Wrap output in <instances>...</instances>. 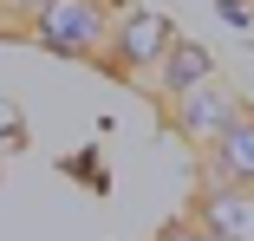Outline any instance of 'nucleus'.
<instances>
[{
    "label": "nucleus",
    "instance_id": "1",
    "mask_svg": "<svg viewBox=\"0 0 254 241\" xmlns=\"http://www.w3.org/2000/svg\"><path fill=\"white\" fill-rule=\"evenodd\" d=\"M111 33H118V13L105 0H46L33 13V39L59 59H105Z\"/></svg>",
    "mask_w": 254,
    "mask_h": 241
},
{
    "label": "nucleus",
    "instance_id": "8",
    "mask_svg": "<svg viewBox=\"0 0 254 241\" xmlns=\"http://www.w3.org/2000/svg\"><path fill=\"white\" fill-rule=\"evenodd\" d=\"M157 241H209V228H202V222H170Z\"/></svg>",
    "mask_w": 254,
    "mask_h": 241
},
{
    "label": "nucleus",
    "instance_id": "5",
    "mask_svg": "<svg viewBox=\"0 0 254 241\" xmlns=\"http://www.w3.org/2000/svg\"><path fill=\"white\" fill-rule=\"evenodd\" d=\"M209 78H222V72H215V59H209V46H195V39H183V33H176V46L163 53V65H157V78H150V85L163 91V105H176L183 91L209 85Z\"/></svg>",
    "mask_w": 254,
    "mask_h": 241
},
{
    "label": "nucleus",
    "instance_id": "10",
    "mask_svg": "<svg viewBox=\"0 0 254 241\" xmlns=\"http://www.w3.org/2000/svg\"><path fill=\"white\" fill-rule=\"evenodd\" d=\"M209 241H215V235H209Z\"/></svg>",
    "mask_w": 254,
    "mask_h": 241
},
{
    "label": "nucleus",
    "instance_id": "7",
    "mask_svg": "<svg viewBox=\"0 0 254 241\" xmlns=\"http://www.w3.org/2000/svg\"><path fill=\"white\" fill-rule=\"evenodd\" d=\"M222 20L235 33H254V0H222Z\"/></svg>",
    "mask_w": 254,
    "mask_h": 241
},
{
    "label": "nucleus",
    "instance_id": "3",
    "mask_svg": "<svg viewBox=\"0 0 254 241\" xmlns=\"http://www.w3.org/2000/svg\"><path fill=\"white\" fill-rule=\"evenodd\" d=\"M170 46H176L170 13H157V7H124V13H118L111 59H118L130 78H157V65H163V53H170Z\"/></svg>",
    "mask_w": 254,
    "mask_h": 241
},
{
    "label": "nucleus",
    "instance_id": "2",
    "mask_svg": "<svg viewBox=\"0 0 254 241\" xmlns=\"http://www.w3.org/2000/svg\"><path fill=\"white\" fill-rule=\"evenodd\" d=\"M241 111H248V105H241V91H235L228 78H209V85L183 91V98L170 105V124H176V137H183V143H195V150H215L222 130H228Z\"/></svg>",
    "mask_w": 254,
    "mask_h": 241
},
{
    "label": "nucleus",
    "instance_id": "4",
    "mask_svg": "<svg viewBox=\"0 0 254 241\" xmlns=\"http://www.w3.org/2000/svg\"><path fill=\"white\" fill-rule=\"evenodd\" d=\"M189 222H202L215 241H254V189H241V182H202Z\"/></svg>",
    "mask_w": 254,
    "mask_h": 241
},
{
    "label": "nucleus",
    "instance_id": "9",
    "mask_svg": "<svg viewBox=\"0 0 254 241\" xmlns=\"http://www.w3.org/2000/svg\"><path fill=\"white\" fill-rule=\"evenodd\" d=\"M13 7H20V13H39V7H46V0H13Z\"/></svg>",
    "mask_w": 254,
    "mask_h": 241
},
{
    "label": "nucleus",
    "instance_id": "6",
    "mask_svg": "<svg viewBox=\"0 0 254 241\" xmlns=\"http://www.w3.org/2000/svg\"><path fill=\"white\" fill-rule=\"evenodd\" d=\"M202 182H241V189H254V111H241L222 130V143L209 150V176Z\"/></svg>",
    "mask_w": 254,
    "mask_h": 241
}]
</instances>
